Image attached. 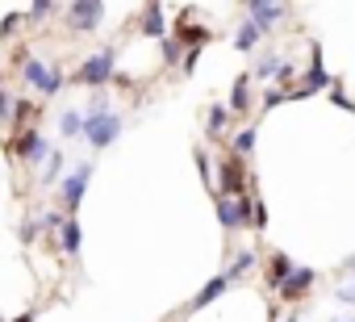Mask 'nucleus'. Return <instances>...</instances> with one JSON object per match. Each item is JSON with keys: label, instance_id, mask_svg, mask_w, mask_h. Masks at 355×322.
I'll return each instance as SVG.
<instances>
[{"label": "nucleus", "instance_id": "nucleus-7", "mask_svg": "<svg viewBox=\"0 0 355 322\" xmlns=\"http://www.w3.org/2000/svg\"><path fill=\"white\" fill-rule=\"evenodd\" d=\"M243 164L247 159H239V155L222 159V197H239L243 193Z\"/></svg>", "mask_w": 355, "mask_h": 322}, {"label": "nucleus", "instance_id": "nucleus-22", "mask_svg": "<svg viewBox=\"0 0 355 322\" xmlns=\"http://www.w3.org/2000/svg\"><path fill=\"white\" fill-rule=\"evenodd\" d=\"M63 151H51V159H46V168H42V185H55V180H63Z\"/></svg>", "mask_w": 355, "mask_h": 322}, {"label": "nucleus", "instance_id": "nucleus-1", "mask_svg": "<svg viewBox=\"0 0 355 322\" xmlns=\"http://www.w3.org/2000/svg\"><path fill=\"white\" fill-rule=\"evenodd\" d=\"M21 76H26V84H34L42 96H55V92L63 88V71H59V67H46L42 59H21Z\"/></svg>", "mask_w": 355, "mask_h": 322}, {"label": "nucleus", "instance_id": "nucleus-18", "mask_svg": "<svg viewBox=\"0 0 355 322\" xmlns=\"http://www.w3.org/2000/svg\"><path fill=\"white\" fill-rule=\"evenodd\" d=\"M142 34L146 38H163V5H146V22H142Z\"/></svg>", "mask_w": 355, "mask_h": 322}, {"label": "nucleus", "instance_id": "nucleus-8", "mask_svg": "<svg viewBox=\"0 0 355 322\" xmlns=\"http://www.w3.org/2000/svg\"><path fill=\"white\" fill-rule=\"evenodd\" d=\"M226 289H230V276L222 272V276H214V280H209V285H205V289H201V293L189 301V305H184V314H197V310H205V305H209V301H218Z\"/></svg>", "mask_w": 355, "mask_h": 322}, {"label": "nucleus", "instance_id": "nucleus-12", "mask_svg": "<svg viewBox=\"0 0 355 322\" xmlns=\"http://www.w3.org/2000/svg\"><path fill=\"white\" fill-rule=\"evenodd\" d=\"M175 42H193V51L201 46V42H209V30H201V26H189V13L180 17V26H175Z\"/></svg>", "mask_w": 355, "mask_h": 322}, {"label": "nucleus", "instance_id": "nucleus-17", "mask_svg": "<svg viewBox=\"0 0 355 322\" xmlns=\"http://www.w3.org/2000/svg\"><path fill=\"white\" fill-rule=\"evenodd\" d=\"M293 272H297V264H293V260H288L284 251H276V255H272V272H268V276H272V285L280 289V285H284V280H288Z\"/></svg>", "mask_w": 355, "mask_h": 322}, {"label": "nucleus", "instance_id": "nucleus-21", "mask_svg": "<svg viewBox=\"0 0 355 322\" xmlns=\"http://www.w3.org/2000/svg\"><path fill=\"white\" fill-rule=\"evenodd\" d=\"M230 146H234V155H239V159H247V155L255 151V126H243V130L234 134V142H230Z\"/></svg>", "mask_w": 355, "mask_h": 322}, {"label": "nucleus", "instance_id": "nucleus-14", "mask_svg": "<svg viewBox=\"0 0 355 322\" xmlns=\"http://www.w3.org/2000/svg\"><path fill=\"white\" fill-rule=\"evenodd\" d=\"M247 109H251V76H239L230 92V113H247Z\"/></svg>", "mask_w": 355, "mask_h": 322}, {"label": "nucleus", "instance_id": "nucleus-23", "mask_svg": "<svg viewBox=\"0 0 355 322\" xmlns=\"http://www.w3.org/2000/svg\"><path fill=\"white\" fill-rule=\"evenodd\" d=\"M251 268H255V251H243V255L230 264V272H226V276L234 280V276H243V272H251Z\"/></svg>", "mask_w": 355, "mask_h": 322}, {"label": "nucleus", "instance_id": "nucleus-35", "mask_svg": "<svg viewBox=\"0 0 355 322\" xmlns=\"http://www.w3.org/2000/svg\"><path fill=\"white\" fill-rule=\"evenodd\" d=\"M351 272H355V260H351Z\"/></svg>", "mask_w": 355, "mask_h": 322}, {"label": "nucleus", "instance_id": "nucleus-9", "mask_svg": "<svg viewBox=\"0 0 355 322\" xmlns=\"http://www.w3.org/2000/svg\"><path fill=\"white\" fill-rule=\"evenodd\" d=\"M309 285H313V268H297V272L280 285V297H284V301H301V297L309 293Z\"/></svg>", "mask_w": 355, "mask_h": 322}, {"label": "nucleus", "instance_id": "nucleus-20", "mask_svg": "<svg viewBox=\"0 0 355 322\" xmlns=\"http://www.w3.org/2000/svg\"><path fill=\"white\" fill-rule=\"evenodd\" d=\"M59 134H63V138H76V134H84V113L67 109V113L59 117Z\"/></svg>", "mask_w": 355, "mask_h": 322}, {"label": "nucleus", "instance_id": "nucleus-10", "mask_svg": "<svg viewBox=\"0 0 355 322\" xmlns=\"http://www.w3.org/2000/svg\"><path fill=\"white\" fill-rule=\"evenodd\" d=\"M247 13H251V22L255 26H272V22H280L284 17V5H268V0H251V5H247Z\"/></svg>", "mask_w": 355, "mask_h": 322}, {"label": "nucleus", "instance_id": "nucleus-16", "mask_svg": "<svg viewBox=\"0 0 355 322\" xmlns=\"http://www.w3.org/2000/svg\"><path fill=\"white\" fill-rule=\"evenodd\" d=\"M59 243H63V251H67V255H76V251H80L84 235H80V222H76V218H67V222H63V230H59Z\"/></svg>", "mask_w": 355, "mask_h": 322}, {"label": "nucleus", "instance_id": "nucleus-27", "mask_svg": "<svg viewBox=\"0 0 355 322\" xmlns=\"http://www.w3.org/2000/svg\"><path fill=\"white\" fill-rule=\"evenodd\" d=\"M175 55H180V42H175V38H163V59L171 63Z\"/></svg>", "mask_w": 355, "mask_h": 322}, {"label": "nucleus", "instance_id": "nucleus-28", "mask_svg": "<svg viewBox=\"0 0 355 322\" xmlns=\"http://www.w3.org/2000/svg\"><path fill=\"white\" fill-rule=\"evenodd\" d=\"M55 5H51V0H38V5H30V17H46Z\"/></svg>", "mask_w": 355, "mask_h": 322}, {"label": "nucleus", "instance_id": "nucleus-19", "mask_svg": "<svg viewBox=\"0 0 355 322\" xmlns=\"http://www.w3.org/2000/svg\"><path fill=\"white\" fill-rule=\"evenodd\" d=\"M263 38V26H255V22H247V26H239V34H234V46L239 51H255V42Z\"/></svg>", "mask_w": 355, "mask_h": 322}, {"label": "nucleus", "instance_id": "nucleus-3", "mask_svg": "<svg viewBox=\"0 0 355 322\" xmlns=\"http://www.w3.org/2000/svg\"><path fill=\"white\" fill-rule=\"evenodd\" d=\"M105 17V5L101 0H76V5H67V26L76 34H92Z\"/></svg>", "mask_w": 355, "mask_h": 322}, {"label": "nucleus", "instance_id": "nucleus-6", "mask_svg": "<svg viewBox=\"0 0 355 322\" xmlns=\"http://www.w3.org/2000/svg\"><path fill=\"white\" fill-rule=\"evenodd\" d=\"M88 180H92V164H80L71 176H63V205H67V210H80Z\"/></svg>", "mask_w": 355, "mask_h": 322}, {"label": "nucleus", "instance_id": "nucleus-15", "mask_svg": "<svg viewBox=\"0 0 355 322\" xmlns=\"http://www.w3.org/2000/svg\"><path fill=\"white\" fill-rule=\"evenodd\" d=\"M284 67H288V63H284L280 55H268V59H259V63H255V80H280V76H284Z\"/></svg>", "mask_w": 355, "mask_h": 322}, {"label": "nucleus", "instance_id": "nucleus-24", "mask_svg": "<svg viewBox=\"0 0 355 322\" xmlns=\"http://www.w3.org/2000/svg\"><path fill=\"white\" fill-rule=\"evenodd\" d=\"M197 172H201V180H205V185H214V164H209L205 146H197Z\"/></svg>", "mask_w": 355, "mask_h": 322}, {"label": "nucleus", "instance_id": "nucleus-34", "mask_svg": "<svg viewBox=\"0 0 355 322\" xmlns=\"http://www.w3.org/2000/svg\"><path fill=\"white\" fill-rule=\"evenodd\" d=\"M284 322H297V318H293V314H288V318H284Z\"/></svg>", "mask_w": 355, "mask_h": 322}, {"label": "nucleus", "instance_id": "nucleus-4", "mask_svg": "<svg viewBox=\"0 0 355 322\" xmlns=\"http://www.w3.org/2000/svg\"><path fill=\"white\" fill-rule=\"evenodd\" d=\"M13 155L26 159V164H46V159H51V146H46V138H42L34 126H26V130L17 134V142H13Z\"/></svg>", "mask_w": 355, "mask_h": 322}, {"label": "nucleus", "instance_id": "nucleus-30", "mask_svg": "<svg viewBox=\"0 0 355 322\" xmlns=\"http://www.w3.org/2000/svg\"><path fill=\"white\" fill-rule=\"evenodd\" d=\"M13 30H17V13H9V17H5V26H0V34H5V38H9Z\"/></svg>", "mask_w": 355, "mask_h": 322}, {"label": "nucleus", "instance_id": "nucleus-29", "mask_svg": "<svg viewBox=\"0 0 355 322\" xmlns=\"http://www.w3.org/2000/svg\"><path fill=\"white\" fill-rule=\"evenodd\" d=\"M9 109H13V101L5 96V88H0V126H5V121H9Z\"/></svg>", "mask_w": 355, "mask_h": 322}, {"label": "nucleus", "instance_id": "nucleus-11", "mask_svg": "<svg viewBox=\"0 0 355 322\" xmlns=\"http://www.w3.org/2000/svg\"><path fill=\"white\" fill-rule=\"evenodd\" d=\"M230 126V105H209V117H205V134L209 138H222Z\"/></svg>", "mask_w": 355, "mask_h": 322}, {"label": "nucleus", "instance_id": "nucleus-13", "mask_svg": "<svg viewBox=\"0 0 355 322\" xmlns=\"http://www.w3.org/2000/svg\"><path fill=\"white\" fill-rule=\"evenodd\" d=\"M326 84H330V76H326V67H322V55H318V59H313V67H309V76H305V88H301L297 96H313V92H318V88H326ZM297 96H293V101H297Z\"/></svg>", "mask_w": 355, "mask_h": 322}, {"label": "nucleus", "instance_id": "nucleus-5", "mask_svg": "<svg viewBox=\"0 0 355 322\" xmlns=\"http://www.w3.org/2000/svg\"><path fill=\"white\" fill-rule=\"evenodd\" d=\"M80 80H84V84H92V88H101V84H109V80H117V67H113V51H101V55H88V63L80 67Z\"/></svg>", "mask_w": 355, "mask_h": 322}, {"label": "nucleus", "instance_id": "nucleus-26", "mask_svg": "<svg viewBox=\"0 0 355 322\" xmlns=\"http://www.w3.org/2000/svg\"><path fill=\"white\" fill-rule=\"evenodd\" d=\"M30 113H34V105H30V101H13V117H17V121H26Z\"/></svg>", "mask_w": 355, "mask_h": 322}, {"label": "nucleus", "instance_id": "nucleus-32", "mask_svg": "<svg viewBox=\"0 0 355 322\" xmlns=\"http://www.w3.org/2000/svg\"><path fill=\"white\" fill-rule=\"evenodd\" d=\"M338 301H347V305H355V289L347 285V289H338Z\"/></svg>", "mask_w": 355, "mask_h": 322}, {"label": "nucleus", "instance_id": "nucleus-33", "mask_svg": "<svg viewBox=\"0 0 355 322\" xmlns=\"http://www.w3.org/2000/svg\"><path fill=\"white\" fill-rule=\"evenodd\" d=\"M13 322H34V314H30V310H26V314H21V318H13Z\"/></svg>", "mask_w": 355, "mask_h": 322}, {"label": "nucleus", "instance_id": "nucleus-36", "mask_svg": "<svg viewBox=\"0 0 355 322\" xmlns=\"http://www.w3.org/2000/svg\"><path fill=\"white\" fill-rule=\"evenodd\" d=\"M347 322H355V318H347Z\"/></svg>", "mask_w": 355, "mask_h": 322}, {"label": "nucleus", "instance_id": "nucleus-25", "mask_svg": "<svg viewBox=\"0 0 355 322\" xmlns=\"http://www.w3.org/2000/svg\"><path fill=\"white\" fill-rule=\"evenodd\" d=\"M280 101H288V96H284V88H268V92H263V109H276Z\"/></svg>", "mask_w": 355, "mask_h": 322}, {"label": "nucleus", "instance_id": "nucleus-31", "mask_svg": "<svg viewBox=\"0 0 355 322\" xmlns=\"http://www.w3.org/2000/svg\"><path fill=\"white\" fill-rule=\"evenodd\" d=\"M197 55H201V51H189V55H184V71H189V76L197 71Z\"/></svg>", "mask_w": 355, "mask_h": 322}, {"label": "nucleus", "instance_id": "nucleus-2", "mask_svg": "<svg viewBox=\"0 0 355 322\" xmlns=\"http://www.w3.org/2000/svg\"><path fill=\"white\" fill-rule=\"evenodd\" d=\"M117 134H121V117H117V113L84 117V138H88V146L105 151V146H113V142H117Z\"/></svg>", "mask_w": 355, "mask_h": 322}]
</instances>
